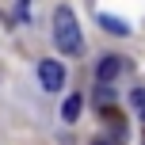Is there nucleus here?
Here are the masks:
<instances>
[{
	"instance_id": "nucleus-5",
	"label": "nucleus",
	"mask_w": 145,
	"mask_h": 145,
	"mask_svg": "<svg viewBox=\"0 0 145 145\" xmlns=\"http://www.w3.org/2000/svg\"><path fill=\"white\" fill-rule=\"evenodd\" d=\"M103 115H107V126H111V134H115V138L122 141V138H126V118L118 115V111H111V107L103 111Z\"/></svg>"
},
{
	"instance_id": "nucleus-10",
	"label": "nucleus",
	"mask_w": 145,
	"mask_h": 145,
	"mask_svg": "<svg viewBox=\"0 0 145 145\" xmlns=\"http://www.w3.org/2000/svg\"><path fill=\"white\" fill-rule=\"evenodd\" d=\"M141 141H145V134H141Z\"/></svg>"
},
{
	"instance_id": "nucleus-1",
	"label": "nucleus",
	"mask_w": 145,
	"mask_h": 145,
	"mask_svg": "<svg viewBox=\"0 0 145 145\" xmlns=\"http://www.w3.org/2000/svg\"><path fill=\"white\" fill-rule=\"evenodd\" d=\"M54 46H57V54H69V57H80V50H84L80 23L72 15V8H65V4L54 12Z\"/></svg>"
},
{
	"instance_id": "nucleus-4",
	"label": "nucleus",
	"mask_w": 145,
	"mask_h": 145,
	"mask_svg": "<svg viewBox=\"0 0 145 145\" xmlns=\"http://www.w3.org/2000/svg\"><path fill=\"white\" fill-rule=\"evenodd\" d=\"M80 111H84V99H80V95H69L65 107H61V118H65V122H76Z\"/></svg>"
},
{
	"instance_id": "nucleus-6",
	"label": "nucleus",
	"mask_w": 145,
	"mask_h": 145,
	"mask_svg": "<svg viewBox=\"0 0 145 145\" xmlns=\"http://www.w3.org/2000/svg\"><path fill=\"white\" fill-rule=\"evenodd\" d=\"M99 23H103V31H107V35H130V27H126L118 15H99Z\"/></svg>"
},
{
	"instance_id": "nucleus-7",
	"label": "nucleus",
	"mask_w": 145,
	"mask_h": 145,
	"mask_svg": "<svg viewBox=\"0 0 145 145\" xmlns=\"http://www.w3.org/2000/svg\"><path fill=\"white\" fill-rule=\"evenodd\" d=\"M130 103H134V107L145 115V88H134V92H130Z\"/></svg>"
},
{
	"instance_id": "nucleus-2",
	"label": "nucleus",
	"mask_w": 145,
	"mask_h": 145,
	"mask_svg": "<svg viewBox=\"0 0 145 145\" xmlns=\"http://www.w3.org/2000/svg\"><path fill=\"white\" fill-rule=\"evenodd\" d=\"M38 80H42L46 92L65 88V65H61V61H42V65H38Z\"/></svg>"
},
{
	"instance_id": "nucleus-8",
	"label": "nucleus",
	"mask_w": 145,
	"mask_h": 145,
	"mask_svg": "<svg viewBox=\"0 0 145 145\" xmlns=\"http://www.w3.org/2000/svg\"><path fill=\"white\" fill-rule=\"evenodd\" d=\"M31 15V0H19V4H15V23H23Z\"/></svg>"
},
{
	"instance_id": "nucleus-3",
	"label": "nucleus",
	"mask_w": 145,
	"mask_h": 145,
	"mask_svg": "<svg viewBox=\"0 0 145 145\" xmlns=\"http://www.w3.org/2000/svg\"><path fill=\"white\" fill-rule=\"evenodd\" d=\"M118 72H122V61H118L115 54H107V57L99 61V69H95V76H99V84L107 88V84H115V80H118Z\"/></svg>"
},
{
	"instance_id": "nucleus-9",
	"label": "nucleus",
	"mask_w": 145,
	"mask_h": 145,
	"mask_svg": "<svg viewBox=\"0 0 145 145\" xmlns=\"http://www.w3.org/2000/svg\"><path fill=\"white\" fill-rule=\"evenodd\" d=\"M92 145H111V141H103V138H99V141H92Z\"/></svg>"
}]
</instances>
